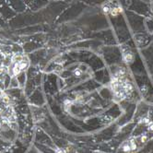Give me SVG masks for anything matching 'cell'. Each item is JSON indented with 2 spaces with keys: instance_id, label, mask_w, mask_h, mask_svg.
<instances>
[{
  "instance_id": "obj_1",
  "label": "cell",
  "mask_w": 153,
  "mask_h": 153,
  "mask_svg": "<svg viewBox=\"0 0 153 153\" xmlns=\"http://www.w3.org/2000/svg\"><path fill=\"white\" fill-rule=\"evenodd\" d=\"M122 51H123V58H124V60L126 63H129V64L133 63L135 57H134V54L131 52V50L128 47H126V48L123 47Z\"/></svg>"
},
{
  "instance_id": "obj_2",
  "label": "cell",
  "mask_w": 153,
  "mask_h": 153,
  "mask_svg": "<svg viewBox=\"0 0 153 153\" xmlns=\"http://www.w3.org/2000/svg\"><path fill=\"white\" fill-rule=\"evenodd\" d=\"M24 59H25V57L23 55H20V54H16V55H14L12 56L11 61H12L13 64H19V63L22 62Z\"/></svg>"
},
{
  "instance_id": "obj_3",
  "label": "cell",
  "mask_w": 153,
  "mask_h": 153,
  "mask_svg": "<svg viewBox=\"0 0 153 153\" xmlns=\"http://www.w3.org/2000/svg\"><path fill=\"white\" fill-rule=\"evenodd\" d=\"M123 12V9H122V8H112L111 9V15L113 16V17H116V16H118L119 14H121Z\"/></svg>"
},
{
  "instance_id": "obj_4",
  "label": "cell",
  "mask_w": 153,
  "mask_h": 153,
  "mask_svg": "<svg viewBox=\"0 0 153 153\" xmlns=\"http://www.w3.org/2000/svg\"><path fill=\"white\" fill-rule=\"evenodd\" d=\"M22 70L20 68L19 64H14V66L12 68V72H13V76H18Z\"/></svg>"
},
{
  "instance_id": "obj_5",
  "label": "cell",
  "mask_w": 153,
  "mask_h": 153,
  "mask_svg": "<svg viewBox=\"0 0 153 153\" xmlns=\"http://www.w3.org/2000/svg\"><path fill=\"white\" fill-rule=\"evenodd\" d=\"M129 145H130V148H131V150H135L137 149V144L135 142L134 138H131L130 139V142H129Z\"/></svg>"
},
{
  "instance_id": "obj_6",
  "label": "cell",
  "mask_w": 153,
  "mask_h": 153,
  "mask_svg": "<svg viewBox=\"0 0 153 153\" xmlns=\"http://www.w3.org/2000/svg\"><path fill=\"white\" fill-rule=\"evenodd\" d=\"M19 66H20V68L21 70H23V69H25V68L28 66V62H25V61L23 60L22 62L19 63Z\"/></svg>"
},
{
  "instance_id": "obj_7",
  "label": "cell",
  "mask_w": 153,
  "mask_h": 153,
  "mask_svg": "<svg viewBox=\"0 0 153 153\" xmlns=\"http://www.w3.org/2000/svg\"><path fill=\"white\" fill-rule=\"evenodd\" d=\"M102 12H103L104 14H109L110 12H111V8H110L108 6H104V7L102 8Z\"/></svg>"
},
{
  "instance_id": "obj_8",
  "label": "cell",
  "mask_w": 153,
  "mask_h": 153,
  "mask_svg": "<svg viewBox=\"0 0 153 153\" xmlns=\"http://www.w3.org/2000/svg\"><path fill=\"white\" fill-rule=\"evenodd\" d=\"M123 149H124V151H125V152H129V151L131 150L130 145H128V144H125V145H124V147H123Z\"/></svg>"
},
{
  "instance_id": "obj_9",
  "label": "cell",
  "mask_w": 153,
  "mask_h": 153,
  "mask_svg": "<svg viewBox=\"0 0 153 153\" xmlns=\"http://www.w3.org/2000/svg\"><path fill=\"white\" fill-rule=\"evenodd\" d=\"M74 74H75V76H81V74H82V72L80 71V70H78V69H76V70H75V72H74Z\"/></svg>"
},
{
  "instance_id": "obj_10",
  "label": "cell",
  "mask_w": 153,
  "mask_h": 153,
  "mask_svg": "<svg viewBox=\"0 0 153 153\" xmlns=\"http://www.w3.org/2000/svg\"><path fill=\"white\" fill-rule=\"evenodd\" d=\"M147 139H148V137H147V136H146V135L142 136V137H141V141H142V143L146 142V141H147Z\"/></svg>"
},
{
  "instance_id": "obj_11",
  "label": "cell",
  "mask_w": 153,
  "mask_h": 153,
  "mask_svg": "<svg viewBox=\"0 0 153 153\" xmlns=\"http://www.w3.org/2000/svg\"><path fill=\"white\" fill-rule=\"evenodd\" d=\"M149 130H151V131H153V123H152V122L149 123Z\"/></svg>"
},
{
  "instance_id": "obj_12",
  "label": "cell",
  "mask_w": 153,
  "mask_h": 153,
  "mask_svg": "<svg viewBox=\"0 0 153 153\" xmlns=\"http://www.w3.org/2000/svg\"><path fill=\"white\" fill-rule=\"evenodd\" d=\"M5 69H6L5 67H0V75L3 74V73L5 72Z\"/></svg>"
},
{
  "instance_id": "obj_13",
  "label": "cell",
  "mask_w": 153,
  "mask_h": 153,
  "mask_svg": "<svg viewBox=\"0 0 153 153\" xmlns=\"http://www.w3.org/2000/svg\"><path fill=\"white\" fill-rule=\"evenodd\" d=\"M4 58H5V55H3V54H1V53H0V60H3Z\"/></svg>"
},
{
  "instance_id": "obj_14",
  "label": "cell",
  "mask_w": 153,
  "mask_h": 153,
  "mask_svg": "<svg viewBox=\"0 0 153 153\" xmlns=\"http://www.w3.org/2000/svg\"><path fill=\"white\" fill-rule=\"evenodd\" d=\"M56 153H65V150H63V149H58Z\"/></svg>"
},
{
  "instance_id": "obj_15",
  "label": "cell",
  "mask_w": 153,
  "mask_h": 153,
  "mask_svg": "<svg viewBox=\"0 0 153 153\" xmlns=\"http://www.w3.org/2000/svg\"><path fill=\"white\" fill-rule=\"evenodd\" d=\"M1 66H2V65H1V63H0V67H1Z\"/></svg>"
},
{
  "instance_id": "obj_16",
  "label": "cell",
  "mask_w": 153,
  "mask_h": 153,
  "mask_svg": "<svg viewBox=\"0 0 153 153\" xmlns=\"http://www.w3.org/2000/svg\"><path fill=\"white\" fill-rule=\"evenodd\" d=\"M1 112H2V111H1V109H0V113H1Z\"/></svg>"
}]
</instances>
